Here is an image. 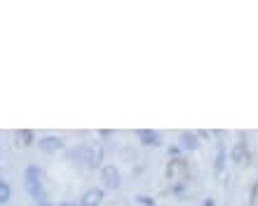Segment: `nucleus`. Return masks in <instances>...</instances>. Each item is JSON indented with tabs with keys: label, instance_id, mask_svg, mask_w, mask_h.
Wrapping results in <instances>:
<instances>
[{
	"label": "nucleus",
	"instance_id": "nucleus-7",
	"mask_svg": "<svg viewBox=\"0 0 258 206\" xmlns=\"http://www.w3.org/2000/svg\"><path fill=\"white\" fill-rule=\"evenodd\" d=\"M101 199H103V190L94 187V190H87V192H85V197H82V206H99Z\"/></svg>",
	"mask_w": 258,
	"mask_h": 206
},
{
	"label": "nucleus",
	"instance_id": "nucleus-14",
	"mask_svg": "<svg viewBox=\"0 0 258 206\" xmlns=\"http://www.w3.org/2000/svg\"><path fill=\"white\" fill-rule=\"evenodd\" d=\"M40 206H54V204H49V201H47V204H40Z\"/></svg>",
	"mask_w": 258,
	"mask_h": 206
},
{
	"label": "nucleus",
	"instance_id": "nucleus-10",
	"mask_svg": "<svg viewBox=\"0 0 258 206\" xmlns=\"http://www.w3.org/2000/svg\"><path fill=\"white\" fill-rule=\"evenodd\" d=\"M17 141H21V145H33L35 134L31 129H19L17 131Z\"/></svg>",
	"mask_w": 258,
	"mask_h": 206
},
{
	"label": "nucleus",
	"instance_id": "nucleus-6",
	"mask_svg": "<svg viewBox=\"0 0 258 206\" xmlns=\"http://www.w3.org/2000/svg\"><path fill=\"white\" fill-rule=\"evenodd\" d=\"M178 141H181V148H183V150H190V152H192V150H197V148H200L197 134H192V131H183Z\"/></svg>",
	"mask_w": 258,
	"mask_h": 206
},
{
	"label": "nucleus",
	"instance_id": "nucleus-11",
	"mask_svg": "<svg viewBox=\"0 0 258 206\" xmlns=\"http://www.w3.org/2000/svg\"><path fill=\"white\" fill-rule=\"evenodd\" d=\"M223 162H225V152H223V148H218V152H216V173H223Z\"/></svg>",
	"mask_w": 258,
	"mask_h": 206
},
{
	"label": "nucleus",
	"instance_id": "nucleus-8",
	"mask_svg": "<svg viewBox=\"0 0 258 206\" xmlns=\"http://www.w3.org/2000/svg\"><path fill=\"white\" fill-rule=\"evenodd\" d=\"M230 159L232 162H237V164H242V162L246 159V143L244 141L235 143V148H232V152H230Z\"/></svg>",
	"mask_w": 258,
	"mask_h": 206
},
{
	"label": "nucleus",
	"instance_id": "nucleus-12",
	"mask_svg": "<svg viewBox=\"0 0 258 206\" xmlns=\"http://www.w3.org/2000/svg\"><path fill=\"white\" fill-rule=\"evenodd\" d=\"M136 201H139L141 206H155V199H153V197H146V194H139Z\"/></svg>",
	"mask_w": 258,
	"mask_h": 206
},
{
	"label": "nucleus",
	"instance_id": "nucleus-9",
	"mask_svg": "<svg viewBox=\"0 0 258 206\" xmlns=\"http://www.w3.org/2000/svg\"><path fill=\"white\" fill-rule=\"evenodd\" d=\"M12 197V190H10V183L5 178H0V206H5Z\"/></svg>",
	"mask_w": 258,
	"mask_h": 206
},
{
	"label": "nucleus",
	"instance_id": "nucleus-5",
	"mask_svg": "<svg viewBox=\"0 0 258 206\" xmlns=\"http://www.w3.org/2000/svg\"><path fill=\"white\" fill-rule=\"evenodd\" d=\"M136 136H139V141H141L143 145H153V148H157V145L162 143V141H160V134H157V131H150V129H139L136 131Z\"/></svg>",
	"mask_w": 258,
	"mask_h": 206
},
{
	"label": "nucleus",
	"instance_id": "nucleus-4",
	"mask_svg": "<svg viewBox=\"0 0 258 206\" xmlns=\"http://www.w3.org/2000/svg\"><path fill=\"white\" fill-rule=\"evenodd\" d=\"M38 148L45 152H56V150H61L63 148V141L59 136H45L38 141Z\"/></svg>",
	"mask_w": 258,
	"mask_h": 206
},
{
	"label": "nucleus",
	"instance_id": "nucleus-3",
	"mask_svg": "<svg viewBox=\"0 0 258 206\" xmlns=\"http://www.w3.org/2000/svg\"><path fill=\"white\" fill-rule=\"evenodd\" d=\"M101 183L106 190H117L120 187V171H117L113 164L103 166L101 169Z\"/></svg>",
	"mask_w": 258,
	"mask_h": 206
},
{
	"label": "nucleus",
	"instance_id": "nucleus-2",
	"mask_svg": "<svg viewBox=\"0 0 258 206\" xmlns=\"http://www.w3.org/2000/svg\"><path fill=\"white\" fill-rule=\"evenodd\" d=\"M66 159L75 162V164H85L87 169H99L101 166V150H94L89 145H75V148L66 150Z\"/></svg>",
	"mask_w": 258,
	"mask_h": 206
},
{
	"label": "nucleus",
	"instance_id": "nucleus-13",
	"mask_svg": "<svg viewBox=\"0 0 258 206\" xmlns=\"http://www.w3.org/2000/svg\"><path fill=\"white\" fill-rule=\"evenodd\" d=\"M59 206H82V204H68L66 201V204H59Z\"/></svg>",
	"mask_w": 258,
	"mask_h": 206
},
{
	"label": "nucleus",
	"instance_id": "nucleus-1",
	"mask_svg": "<svg viewBox=\"0 0 258 206\" xmlns=\"http://www.w3.org/2000/svg\"><path fill=\"white\" fill-rule=\"evenodd\" d=\"M24 185H26V192L35 206L47 204V190L42 185V171L38 166L31 164L26 171H24Z\"/></svg>",
	"mask_w": 258,
	"mask_h": 206
}]
</instances>
